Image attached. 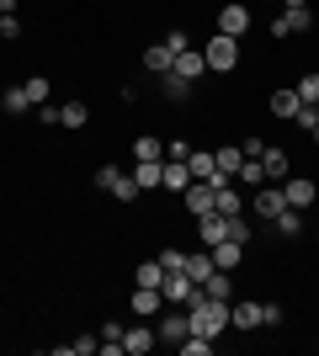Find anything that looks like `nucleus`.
I'll use <instances>...</instances> for the list:
<instances>
[{"mask_svg":"<svg viewBox=\"0 0 319 356\" xmlns=\"http://www.w3.org/2000/svg\"><path fill=\"white\" fill-rule=\"evenodd\" d=\"M293 90H298V102L319 106V70H309V74H304V80H298V86H293Z\"/></svg>","mask_w":319,"mask_h":356,"instance_id":"7c9ffc66","label":"nucleus"},{"mask_svg":"<svg viewBox=\"0 0 319 356\" xmlns=\"http://www.w3.org/2000/svg\"><path fill=\"white\" fill-rule=\"evenodd\" d=\"M213 271H218V266H213V250L208 255H186V277H192V282H208V277H213Z\"/></svg>","mask_w":319,"mask_h":356,"instance_id":"393cba45","label":"nucleus"},{"mask_svg":"<svg viewBox=\"0 0 319 356\" xmlns=\"http://www.w3.org/2000/svg\"><path fill=\"white\" fill-rule=\"evenodd\" d=\"M250 208H256L261 218H277V213L288 208V197H282V186H256V197H250Z\"/></svg>","mask_w":319,"mask_h":356,"instance_id":"9b49d317","label":"nucleus"},{"mask_svg":"<svg viewBox=\"0 0 319 356\" xmlns=\"http://www.w3.org/2000/svg\"><path fill=\"white\" fill-rule=\"evenodd\" d=\"M314 27V11L309 6H288V11L272 22V38H293V32H309Z\"/></svg>","mask_w":319,"mask_h":356,"instance_id":"423d86ee","label":"nucleus"},{"mask_svg":"<svg viewBox=\"0 0 319 356\" xmlns=\"http://www.w3.org/2000/svg\"><path fill=\"white\" fill-rule=\"evenodd\" d=\"M186 325H192V335H213V341H218V335L229 330V303H224V298H208V293H202L197 303L186 309Z\"/></svg>","mask_w":319,"mask_h":356,"instance_id":"f257e3e1","label":"nucleus"},{"mask_svg":"<svg viewBox=\"0 0 319 356\" xmlns=\"http://www.w3.org/2000/svg\"><path fill=\"white\" fill-rule=\"evenodd\" d=\"M202 293H208V298H224V303H234V277H229V271H213L208 282H202Z\"/></svg>","mask_w":319,"mask_h":356,"instance_id":"b1692460","label":"nucleus"},{"mask_svg":"<svg viewBox=\"0 0 319 356\" xmlns=\"http://www.w3.org/2000/svg\"><path fill=\"white\" fill-rule=\"evenodd\" d=\"M96 186H101V192H112L117 202H133V197H138L133 170H117V165H101V170H96Z\"/></svg>","mask_w":319,"mask_h":356,"instance_id":"20e7f679","label":"nucleus"},{"mask_svg":"<svg viewBox=\"0 0 319 356\" xmlns=\"http://www.w3.org/2000/svg\"><path fill=\"white\" fill-rule=\"evenodd\" d=\"M133 160H160V138H154V134L133 138Z\"/></svg>","mask_w":319,"mask_h":356,"instance_id":"72a5a7b5","label":"nucleus"},{"mask_svg":"<svg viewBox=\"0 0 319 356\" xmlns=\"http://www.w3.org/2000/svg\"><path fill=\"white\" fill-rule=\"evenodd\" d=\"M293 122H298V128H314V122H319V106H309V102H304V106H298V118H293Z\"/></svg>","mask_w":319,"mask_h":356,"instance_id":"58836bf2","label":"nucleus"},{"mask_svg":"<svg viewBox=\"0 0 319 356\" xmlns=\"http://www.w3.org/2000/svg\"><path fill=\"white\" fill-rule=\"evenodd\" d=\"M186 170H192V181H213V170H218L213 149H192V154H186Z\"/></svg>","mask_w":319,"mask_h":356,"instance_id":"6ab92c4d","label":"nucleus"},{"mask_svg":"<svg viewBox=\"0 0 319 356\" xmlns=\"http://www.w3.org/2000/svg\"><path fill=\"white\" fill-rule=\"evenodd\" d=\"M314 213H319V202H314Z\"/></svg>","mask_w":319,"mask_h":356,"instance_id":"a18cd8bd","label":"nucleus"},{"mask_svg":"<svg viewBox=\"0 0 319 356\" xmlns=\"http://www.w3.org/2000/svg\"><path fill=\"white\" fill-rule=\"evenodd\" d=\"M298 106H304V102H298V90H293V86L272 90V112H277L282 122H293V118H298Z\"/></svg>","mask_w":319,"mask_h":356,"instance_id":"f3484780","label":"nucleus"},{"mask_svg":"<svg viewBox=\"0 0 319 356\" xmlns=\"http://www.w3.org/2000/svg\"><path fill=\"white\" fill-rule=\"evenodd\" d=\"M160 303H165V298H160V287H133V314H138V319H154V314H160Z\"/></svg>","mask_w":319,"mask_h":356,"instance_id":"a211bd4d","label":"nucleus"},{"mask_svg":"<svg viewBox=\"0 0 319 356\" xmlns=\"http://www.w3.org/2000/svg\"><path fill=\"white\" fill-rule=\"evenodd\" d=\"M309 134H314V144H319V122H314V128H309Z\"/></svg>","mask_w":319,"mask_h":356,"instance_id":"c03bdc74","label":"nucleus"},{"mask_svg":"<svg viewBox=\"0 0 319 356\" xmlns=\"http://www.w3.org/2000/svg\"><path fill=\"white\" fill-rule=\"evenodd\" d=\"M186 335H192V325H186V309H176V303H170V314L160 319V346H181Z\"/></svg>","mask_w":319,"mask_h":356,"instance_id":"1a4fd4ad","label":"nucleus"},{"mask_svg":"<svg viewBox=\"0 0 319 356\" xmlns=\"http://www.w3.org/2000/svg\"><path fill=\"white\" fill-rule=\"evenodd\" d=\"M0 38H22V22H16V16H0Z\"/></svg>","mask_w":319,"mask_h":356,"instance_id":"a19ab883","label":"nucleus"},{"mask_svg":"<svg viewBox=\"0 0 319 356\" xmlns=\"http://www.w3.org/2000/svg\"><path fill=\"white\" fill-rule=\"evenodd\" d=\"M218 213H224V218L245 213V202H240V192H234V186H218Z\"/></svg>","mask_w":319,"mask_h":356,"instance_id":"473e14b6","label":"nucleus"},{"mask_svg":"<svg viewBox=\"0 0 319 356\" xmlns=\"http://www.w3.org/2000/svg\"><path fill=\"white\" fill-rule=\"evenodd\" d=\"M0 106H6V112H11V118H16V112H27V86H11V90H6V96H0Z\"/></svg>","mask_w":319,"mask_h":356,"instance_id":"2f4dec72","label":"nucleus"},{"mask_svg":"<svg viewBox=\"0 0 319 356\" xmlns=\"http://www.w3.org/2000/svg\"><path fill=\"white\" fill-rule=\"evenodd\" d=\"M213 160H218V170L234 181V170L245 165V149H240V144H224V149H213Z\"/></svg>","mask_w":319,"mask_h":356,"instance_id":"4be33fe9","label":"nucleus"},{"mask_svg":"<svg viewBox=\"0 0 319 356\" xmlns=\"http://www.w3.org/2000/svg\"><path fill=\"white\" fill-rule=\"evenodd\" d=\"M133 282H138V287H160V282H165V266H160V261H138Z\"/></svg>","mask_w":319,"mask_h":356,"instance_id":"a878e982","label":"nucleus"},{"mask_svg":"<svg viewBox=\"0 0 319 356\" xmlns=\"http://www.w3.org/2000/svg\"><path fill=\"white\" fill-rule=\"evenodd\" d=\"M282 197H288V208H314V202H319V186L309 176H288V181H282Z\"/></svg>","mask_w":319,"mask_h":356,"instance_id":"6e6552de","label":"nucleus"},{"mask_svg":"<svg viewBox=\"0 0 319 356\" xmlns=\"http://www.w3.org/2000/svg\"><path fill=\"white\" fill-rule=\"evenodd\" d=\"M165 48H170V54H186V48H192V38H186V32L176 27V32H170V38H165Z\"/></svg>","mask_w":319,"mask_h":356,"instance_id":"4c0bfd02","label":"nucleus"},{"mask_svg":"<svg viewBox=\"0 0 319 356\" xmlns=\"http://www.w3.org/2000/svg\"><path fill=\"white\" fill-rule=\"evenodd\" d=\"M160 86H165V96H170V102H186V90H192V80H181L176 70H165V74H160Z\"/></svg>","mask_w":319,"mask_h":356,"instance_id":"bb28decb","label":"nucleus"},{"mask_svg":"<svg viewBox=\"0 0 319 356\" xmlns=\"http://www.w3.org/2000/svg\"><path fill=\"white\" fill-rule=\"evenodd\" d=\"M272 229H277L282 239H298V234H304V213H298V208H282V213L272 218Z\"/></svg>","mask_w":319,"mask_h":356,"instance_id":"412c9836","label":"nucleus"},{"mask_svg":"<svg viewBox=\"0 0 319 356\" xmlns=\"http://www.w3.org/2000/svg\"><path fill=\"white\" fill-rule=\"evenodd\" d=\"M170 70L181 74V80H197L202 70H208V59H202V48H186V54H176V64Z\"/></svg>","mask_w":319,"mask_h":356,"instance_id":"dca6fc26","label":"nucleus"},{"mask_svg":"<svg viewBox=\"0 0 319 356\" xmlns=\"http://www.w3.org/2000/svg\"><path fill=\"white\" fill-rule=\"evenodd\" d=\"M213 266H218V271L245 266V245H240V239H224V245H213Z\"/></svg>","mask_w":319,"mask_h":356,"instance_id":"f8f14e48","label":"nucleus"},{"mask_svg":"<svg viewBox=\"0 0 319 356\" xmlns=\"http://www.w3.org/2000/svg\"><path fill=\"white\" fill-rule=\"evenodd\" d=\"M27 102H32V106L48 102V80H38V74H32V80H27Z\"/></svg>","mask_w":319,"mask_h":356,"instance_id":"c9c22d12","label":"nucleus"},{"mask_svg":"<svg viewBox=\"0 0 319 356\" xmlns=\"http://www.w3.org/2000/svg\"><path fill=\"white\" fill-rule=\"evenodd\" d=\"M218 32H224V38H245V32H250V11H245L240 0L218 6Z\"/></svg>","mask_w":319,"mask_h":356,"instance_id":"0eeeda50","label":"nucleus"},{"mask_svg":"<svg viewBox=\"0 0 319 356\" xmlns=\"http://www.w3.org/2000/svg\"><path fill=\"white\" fill-rule=\"evenodd\" d=\"M261 325H282V309H277V303H261Z\"/></svg>","mask_w":319,"mask_h":356,"instance_id":"ea45409f","label":"nucleus"},{"mask_svg":"<svg viewBox=\"0 0 319 356\" xmlns=\"http://www.w3.org/2000/svg\"><path fill=\"white\" fill-rule=\"evenodd\" d=\"M160 176H165V160H133L138 192H154V186H160Z\"/></svg>","mask_w":319,"mask_h":356,"instance_id":"ddd939ff","label":"nucleus"},{"mask_svg":"<svg viewBox=\"0 0 319 356\" xmlns=\"http://www.w3.org/2000/svg\"><path fill=\"white\" fill-rule=\"evenodd\" d=\"M261 165H266V181H272V186L288 181V154H282V149H261Z\"/></svg>","mask_w":319,"mask_h":356,"instance_id":"aec40b11","label":"nucleus"},{"mask_svg":"<svg viewBox=\"0 0 319 356\" xmlns=\"http://www.w3.org/2000/svg\"><path fill=\"white\" fill-rule=\"evenodd\" d=\"M181 202H186V213H192V218H208V213H218V186L192 181V186L181 192Z\"/></svg>","mask_w":319,"mask_h":356,"instance_id":"39448f33","label":"nucleus"},{"mask_svg":"<svg viewBox=\"0 0 319 356\" xmlns=\"http://www.w3.org/2000/svg\"><path fill=\"white\" fill-rule=\"evenodd\" d=\"M160 266L165 271H186V255L181 250H160Z\"/></svg>","mask_w":319,"mask_h":356,"instance_id":"e433bc0d","label":"nucleus"},{"mask_svg":"<svg viewBox=\"0 0 319 356\" xmlns=\"http://www.w3.org/2000/svg\"><path fill=\"white\" fill-rule=\"evenodd\" d=\"M16 6H22V0H0V16H16Z\"/></svg>","mask_w":319,"mask_h":356,"instance_id":"79ce46f5","label":"nucleus"},{"mask_svg":"<svg viewBox=\"0 0 319 356\" xmlns=\"http://www.w3.org/2000/svg\"><path fill=\"white\" fill-rule=\"evenodd\" d=\"M160 186L181 197L186 186H192V170H186V160H165V176H160Z\"/></svg>","mask_w":319,"mask_h":356,"instance_id":"4468645a","label":"nucleus"},{"mask_svg":"<svg viewBox=\"0 0 319 356\" xmlns=\"http://www.w3.org/2000/svg\"><path fill=\"white\" fill-rule=\"evenodd\" d=\"M282 6H309V0H282Z\"/></svg>","mask_w":319,"mask_h":356,"instance_id":"37998d69","label":"nucleus"},{"mask_svg":"<svg viewBox=\"0 0 319 356\" xmlns=\"http://www.w3.org/2000/svg\"><path fill=\"white\" fill-rule=\"evenodd\" d=\"M170 64H176V54H170L165 43H154V48H144V70H149V74H165Z\"/></svg>","mask_w":319,"mask_h":356,"instance_id":"5701e85b","label":"nucleus"},{"mask_svg":"<svg viewBox=\"0 0 319 356\" xmlns=\"http://www.w3.org/2000/svg\"><path fill=\"white\" fill-rule=\"evenodd\" d=\"M154 346H160V335H154L149 325H133V330H122V351H128V356H149Z\"/></svg>","mask_w":319,"mask_h":356,"instance_id":"9d476101","label":"nucleus"},{"mask_svg":"<svg viewBox=\"0 0 319 356\" xmlns=\"http://www.w3.org/2000/svg\"><path fill=\"white\" fill-rule=\"evenodd\" d=\"M234 181H245V186H266V165H261V160H245L240 170H234Z\"/></svg>","mask_w":319,"mask_h":356,"instance_id":"c85d7f7f","label":"nucleus"},{"mask_svg":"<svg viewBox=\"0 0 319 356\" xmlns=\"http://www.w3.org/2000/svg\"><path fill=\"white\" fill-rule=\"evenodd\" d=\"M202 59H208L213 74H229L240 64V38H224V32H213L208 43H202Z\"/></svg>","mask_w":319,"mask_h":356,"instance_id":"f03ea898","label":"nucleus"},{"mask_svg":"<svg viewBox=\"0 0 319 356\" xmlns=\"http://www.w3.org/2000/svg\"><path fill=\"white\" fill-rule=\"evenodd\" d=\"M160 298H165V303H176V309H192V303L202 298V287L192 282L186 271H165V282H160Z\"/></svg>","mask_w":319,"mask_h":356,"instance_id":"7ed1b4c3","label":"nucleus"},{"mask_svg":"<svg viewBox=\"0 0 319 356\" xmlns=\"http://www.w3.org/2000/svg\"><path fill=\"white\" fill-rule=\"evenodd\" d=\"M181 351H186V356H213V335H186Z\"/></svg>","mask_w":319,"mask_h":356,"instance_id":"f704fd0d","label":"nucleus"},{"mask_svg":"<svg viewBox=\"0 0 319 356\" xmlns=\"http://www.w3.org/2000/svg\"><path fill=\"white\" fill-rule=\"evenodd\" d=\"M197 229H202V245H208V250L229 239V218H224V213H208V218H197Z\"/></svg>","mask_w":319,"mask_h":356,"instance_id":"2eb2a0df","label":"nucleus"},{"mask_svg":"<svg viewBox=\"0 0 319 356\" xmlns=\"http://www.w3.org/2000/svg\"><path fill=\"white\" fill-rule=\"evenodd\" d=\"M101 351V335H80L75 346H59V356H96Z\"/></svg>","mask_w":319,"mask_h":356,"instance_id":"c756f323","label":"nucleus"},{"mask_svg":"<svg viewBox=\"0 0 319 356\" xmlns=\"http://www.w3.org/2000/svg\"><path fill=\"white\" fill-rule=\"evenodd\" d=\"M85 118H91V112H85V102H64V106H59V122H64V128H85Z\"/></svg>","mask_w":319,"mask_h":356,"instance_id":"cd10ccee","label":"nucleus"}]
</instances>
